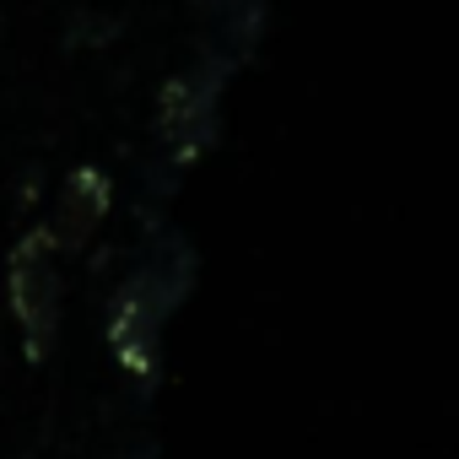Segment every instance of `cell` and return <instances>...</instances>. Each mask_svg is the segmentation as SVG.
Instances as JSON below:
<instances>
[{"mask_svg": "<svg viewBox=\"0 0 459 459\" xmlns=\"http://www.w3.org/2000/svg\"><path fill=\"white\" fill-rule=\"evenodd\" d=\"M55 255V233L39 227L28 233L17 249H12V265H6V292H12V314L17 325L28 330V351L44 357L49 341H55V298H60V276L49 265Z\"/></svg>", "mask_w": 459, "mask_h": 459, "instance_id": "cell-1", "label": "cell"}, {"mask_svg": "<svg viewBox=\"0 0 459 459\" xmlns=\"http://www.w3.org/2000/svg\"><path fill=\"white\" fill-rule=\"evenodd\" d=\"M152 271L135 276L114 308V351L130 373H152V357H157V319H162V303L152 298Z\"/></svg>", "mask_w": 459, "mask_h": 459, "instance_id": "cell-2", "label": "cell"}, {"mask_svg": "<svg viewBox=\"0 0 459 459\" xmlns=\"http://www.w3.org/2000/svg\"><path fill=\"white\" fill-rule=\"evenodd\" d=\"M103 211H108V178L98 168H76L71 184H65V195L55 200V227H49L55 244L82 249L92 238V227L103 221Z\"/></svg>", "mask_w": 459, "mask_h": 459, "instance_id": "cell-3", "label": "cell"}, {"mask_svg": "<svg viewBox=\"0 0 459 459\" xmlns=\"http://www.w3.org/2000/svg\"><path fill=\"white\" fill-rule=\"evenodd\" d=\"M211 125V76H178L162 92V135L168 146H195Z\"/></svg>", "mask_w": 459, "mask_h": 459, "instance_id": "cell-4", "label": "cell"}]
</instances>
